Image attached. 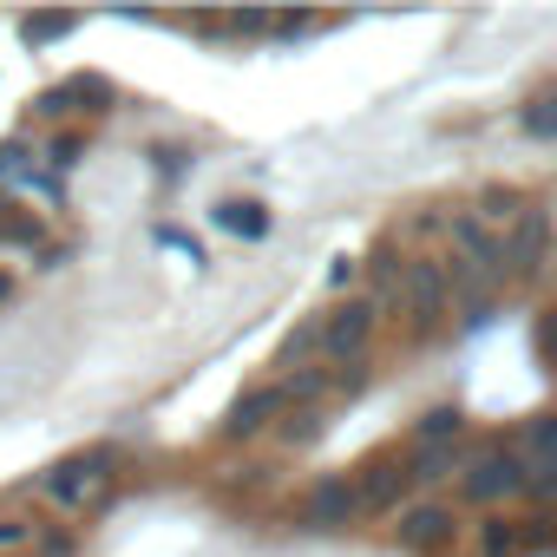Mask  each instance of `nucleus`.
<instances>
[{
    "label": "nucleus",
    "instance_id": "nucleus-22",
    "mask_svg": "<svg viewBox=\"0 0 557 557\" xmlns=\"http://www.w3.org/2000/svg\"><path fill=\"white\" fill-rule=\"evenodd\" d=\"M537 355H544V361H557V309H550V315H537Z\"/></svg>",
    "mask_w": 557,
    "mask_h": 557
},
{
    "label": "nucleus",
    "instance_id": "nucleus-2",
    "mask_svg": "<svg viewBox=\"0 0 557 557\" xmlns=\"http://www.w3.org/2000/svg\"><path fill=\"white\" fill-rule=\"evenodd\" d=\"M524 492H531V472H524V459L505 453V446L479 453V459L459 472V498H466V505H498V498H524Z\"/></svg>",
    "mask_w": 557,
    "mask_h": 557
},
{
    "label": "nucleus",
    "instance_id": "nucleus-5",
    "mask_svg": "<svg viewBox=\"0 0 557 557\" xmlns=\"http://www.w3.org/2000/svg\"><path fill=\"white\" fill-rule=\"evenodd\" d=\"M544 256H550V216L537 203H524L511 216V236H505V283H537Z\"/></svg>",
    "mask_w": 557,
    "mask_h": 557
},
{
    "label": "nucleus",
    "instance_id": "nucleus-26",
    "mask_svg": "<svg viewBox=\"0 0 557 557\" xmlns=\"http://www.w3.org/2000/svg\"><path fill=\"white\" fill-rule=\"evenodd\" d=\"M8 289H14V283H8V275H0V302H8Z\"/></svg>",
    "mask_w": 557,
    "mask_h": 557
},
{
    "label": "nucleus",
    "instance_id": "nucleus-3",
    "mask_svg": "<svg viewBox=\"0 0 557 557\" xmlns=\"http://www.w3.org/2000/svg\"><path fill=\"white\" fill-rule=\"evenodd\" d=\"M289 413V387L283 381H256V387H243L236 400H230V413H223V440H256V433H269L275 420Z\"/></svg>",
    "mask_w": 557,
    "mask_h": 557
},
{
    "label": "nucleus",
    "instance_id": "nucleus-21",
    "mask_svg": "<svg viewBox=\"0 0 557 557\" xmlns=\"http://www.w3.org/2000/svg\"><path fill=\"white\" fill-rule=\"evenodd\" d=\"M21 544H34V524L27 518H0V550H21Z\"/></svg>",
    "mask_w": 557,
    "mask_h": 557
},
{
    "label": "nucleus",
    "instance_id": "nucleus-6",
    "mask_svg": "<svg viewBox=\"0 0 557 557\" xmlns=\"http://www.w3.org/2000/svg\"><path fill=\"white\" fill-rule=\"evenodd\" d=\"M106 466H112L106 453H86V459H60V466L40 479V492H47L60 511H86V505L106 492Z\"/></svg>",
    "mask_w": 557,
    "mask_h": 557
},
{
    "label": "nucleus",
    "instance_id": "nucleus-11",
    "mask_svg": "<svg viewBox=\"0 0 557 557\" xmlns=\"http://www.w3.org/2000/svg\"><path fill=\"white\" fill-rule=\"evenodd\" d=\"M459 459H453V446H413V459H407V479L413 485H433V479H446Z\"/></svg>",
    "mask_w": 557,
    "mask_h": 557
},
{
    "label": "nucleus",
    "instance_id": "nucleus-15",
    "mask_svg": "<svg viewBox=\"0 0 557 557\" xmlns=\"http://www.w3.org/2000/svg\"><path fill=\"white\" fill-rule=\"evenodd\" d=\"M524 132H531V138H557V92H537V99L524 106Z\"/></svg>",
    "mask_w": 557,
    "mask_h": 557
},
{
    "label": "nucleus",
    "instance_id": "nucleus-12",
    "mask_svg": "<svg viewBox=\"0 0 557 557\" xmlns=\"http://www.w3.org/2000/svg\"><path fill=\"white\" fill-rule=\"evenodd\" d=\"M216 223H223V230H236V236H262V230H269V216H262V203H243V197H230V203H216Z\"/></svg>",
    "mask_w": 557,
    "mask_h": 557
},
{
    "label": "nucleus",
    "instance_id": "nucleus-25",
    "mask_svg": "<svg viewBox=\"0 0 557 557\" xmlns=\"http://www.w3.org/2000/svg\"><path fill=\"white\" fill-rule=\"evenodd\" d=\"M355 275H361V262H355V256H342V262L329 269V283H335V289H348V283H355Z\"/></svg>",
    "mask_w": 557,
    "mask_h": 557
},
{
    "label": "nucleus",
    "instance_id": "nucleus-17",
    "mask_svg": "<svg viewBox=\"0 0 557 557\" xmlns=\"http://www.w3.org/2000/svg\"><path fill=\"white\" fill-rule=\"evenodd\" d=\"M524 453L531 459H557V413H544V420L524 426Z\"/></svg>",
    "mask_w": 557,
    "mask_h": 557
},
{
    "label": "nucleus",
    "instance_id": "nucleus-14",
    "mask_svg": "<svg viewBox=\"0 0 557 557\" xmlns=\"http://www.w3.org/2000/svg\"><path fill=\"white\" fill-rule=\"evenodd\" d=\"M459 440V413L453 407H433L420 426H413V446H453Z\"/></svg>",
    "mask_w": 557,
    "mask_h": 557
},
{
    "label": "nucleus",
    "instance_id": "nucleus-18",
    "mask_svg": "<svg viewBox=\"0 0 557 557\" xmlns=\"http://www.w3.org/2000/svg\"><path fill=\"white\" fill-rule=\"evenodd\" d=\"M531 472V498H557V459H524Z\"/></svg>",
    "mask_w": 557,
    "mask_h": 557
},
{
    "label": "nucleus",
    "instance_id": "nucleus-19",
    "mask_svg": "<svg viewBox=\"0 0 557 557\" xmlns=\"http://www.w3.org/2000/svg\"><path fill=\"white\" fill-rule=\"evenodd\" d=\"M479 203H485V216H498V223H505V216H518V210H524V203H518V197H511V190H498V184H492V190H479Z\"/></svg>",
    "mask_w": 557,
    "mask_h": 557
},
{
    "label": "nucleus",
    "instance_id": "nucleus-10",
    "mask_svg": "<svg viewBox=\"0 0 557 557\" xmlns=\"http://www.w3.org/2000/svg\"><path fill=\"white\" fill-rule=\"evenodd\" d=\"M453 249H466V262L479 269V275H505V243H492L485 236V223L479 216H453Z\"/></svg>",
    "mask_w": 557,
    "mask_h": 557
},
{
    "label": "nucleus",
    "instance_id": "nucleus-9",
    "mask_svg": "<svg viewBox=\"0 0 557 557\" xmlns=\"http://www.w3.org/2000/svg\"><path fill=\"white\" fill-rule=\"evenodd\" d=\"M407 485H413V479H407V466L374 459V466H361L355 498H361V511H387V505H400V492H407Z\"/></svg>",
    "mask_w": 557,
    "mask_h": 557
},
{
    "label": "nucleus",
    "instance_id": "nucleus-7",
    "mask_svg": "<svg viewBox=\"0 0 557 557\" xmlns=\"http://www.w3.org/2000/svg\"><path fill=\"white\" fill-rule=\"evenodd\" d=\"M453 531H459V518H453V505H407L400 511V524H394V544L400 550H413V557H426V550H446L453 544Z\"/></svg>",
    "mask_w": 557,
    "mask_h": 557
},
{
    "label": "nucleus",
    "instance_id": "nucleus-8",
    "mask_svg": "<svg viewBox=\"0 0 557 557\" xmlns=\"http://www.w3.org/2000/svg\"><path fill=\"white\" fill-rule=\"evenodd\" d=\"M348 518H361L355 479H322V485L302 498V524H309V531H342Z\"/></svg>",
    "mask_w": 557,
    "mask_h": 557
},
{
    "label": "nucleus",
    "instance_id": "nucleus-13",
    "mask_svg": "<svg viewBox=\"0 0 557 557\" xmlns=\"http://www.w3.org/2000/svg\"><path fill=\"white\" fill-rule=\"evenodd\" d=\"M283 387H289V407L302 400V413H309V407L335 387V374H322V368H289V381H283Z\"/></svg>",
    "mask_w": 557,
    "mask_h": 557
},
{
    "label": "nucleus",
    "instance_id": "nucleus-16",
    "mask_svg": "<svg viewBox=\"0 0 557 557\" xmlns=\"http://www.w3.org/2000/svg\"><path fill=\"white\" fill-rule=\"evenodd\" d=\"M479 544H485V557H511V550L524 544V531H518V524H505V518H492V524L479 531Z\"/></svg>",
    "mask_w": 557,
    "mask_h": 557
},
{
    "label": "nucleus",
    "instance_id": "nucleus-4",
    "mask_svg": "<svg viewBox=\"0 0 557 557\" xmlns=\"http://www.w3.org/2000/svg\"><path fill=\"white\" fill-rule=\"evenodd\" d=\"M374 322H381V302H368V296L322 309V355H335L342 368H348V361H361V348H368Z\"/></svg>",
    "mask_w": 557,
    "mask_h": 557
},
{
    "label": "nucleus",
    "instance_id": "nucleus-23",
    "mask_svg": "<svg viewBox=\"0 0 557 557\" xmlns=\"http://www.w3.org/2000/svg\"><path fill=\"white\" fill-rule=\"evenodd\" d=\"M21 34H27V40H60V34H73V21H27Z\"/></svg>",
    "mask_w": 557,
    "mask_h": 557
},
{
    "label": "nucleus",
    "instance_id": "nucleus-20",
    "mask_svg": "<svg viewBox=\"0 0 557 557\" xmlns=\"http://www.w3.org/2000/svg\"><path fill=\"white\" fill-rule=\"evenodd\" d=\"M315 433H322V426H315V413H289V420H283V440H289V446H309Z\"/></svg>",
    "mask_w": 557,
    "mask_h": 557
},
{
    "label": "nucleus",
    "instance_id": "nucleus-1",
    "mask_svg": "<svg viewBox=\"0 0 557 557\" xmlns=\"http://www.w3.org/2000/svg\"><path fill=\"white\" fill-rule=\"evenodd\" d=\"M400 309H407V322H413L420 335H433V329L453 315V283H446V262L413 256V262L400 269Z\"/></svg>",
    "mask_w": 557,
    "mask_h": 557
},
{
    "label": "nucleus",
    "instance_id": "nucleus-24",
    "mask_svg": "<svg viewBox=\"0 0 557 557\" xmlns=\"http://www.w3.org/2000/svg\"><path fill=\"white\" fill-rule=\"evenodd\" d=\"M335 387H342V394H361V387H368V361H348V368L335 374Z\"/></svg>",
    "mask_w": 557,
    "mask_h": 557
}]
</instances>
